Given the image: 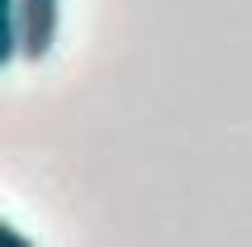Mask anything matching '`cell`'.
Listing matches in <instances>:
<instances>
[{
    "instance_id": "6da1fadb",
    "label": "cell",
    "mask_w": 252,
    "mask_h": 247,
    "mask_svg": "<svg viewBox=\"0 0 252 247\" xmlns=\"http://www.w3.org/2000/svg\"><path fill=\"white\" fill-rule=\"evenodd\" d=\"M57 24H62V0H14V38H19V57L38 62L53 53Z\"/></svg>"
},
{
    "instance_id": "7a4b0ae2",
    "label": "cell",
    "mask_w": 252,
    "mask_h": 247,
    "mask_svg": "<svg viewBox=\"0 0 252 247\" xmlns=\"http://www.w3.org/2000/svg\"><path fill=\"white\" fill-rule=\"evenodd\" d=\"M0 247H38V243H33L29 233H19V228L5 219V223H0Z\"/></svg>"
}]
</instances>
